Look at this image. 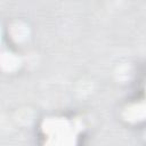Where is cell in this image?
I'll list each match as a JSON object with an SVG mask.
<instances>
[{"label": "cell", "instance_id": "cell-2", "mask_svg": "<svg viewBox=\"0 0 146 146\" xmlns=\"http://www.w3.org/2000/svg\"><path fill=\"white\" fill-rule=\"evenodd\" d=\"M124 117L128 121H141L146 119V103L135 104L128 107L124 112Z\"/></svg>", "mask_w": 146, "mask_h": 146}, {"label": "cell", "instance_id": "cell-4", "mask_svg": "<svg viewBox=\"0 0 146 146\" xmlns=\"http://www.w3.org/2000/svg\"><path fill=\"white\" fill-rule=\"evenodd\" d=\"M11 27H13V29H11V34H13L14 39H16V40H19V41H21V40H24V39L27 36L29 30L26 29V26H25V25L17 23V24L13 25Z\"/></svg>", "mask_w": 146, "mask_h": 146}, {"label": "cell", "instance_id": "cell-1", "mask_svg": "<svg viewBox=\"0 0 146 146\" xmlns=\"http://www.w3.org/2000/svg\"><path fill=\"white\" fill-rule=\"evenodd\" d=\"M43 131L48 135V137L54 138L55 144H59V139L62 138V144H67L65 138L74 139L75 136V127L72 122L65 119H48L43 123Z\"/></svg>", "mask_w": 146, "mask_h": 146}, {"label": "cell", "instance_id": "cell-3", "mask_svg": "<svg viewBox=\"0 0 146 146\" xmlns=\"http://www.w3.org/2000/svg\"><path fill=\"white\" fill-rule=\"evenodd\" d=\"M19 64H21L19 58L10 52L3 54L1 57V65H2V68L6 71H14L19 66Z\"/></svg>", "mask_w": 146, "mask_h": 146}]
</instances>
